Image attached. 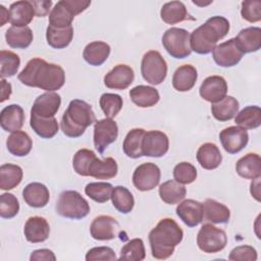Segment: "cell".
Instances as JSON below:
<instances>
[{
	"label": "cell",
	"instance_id": "obj_42",
	"mask_svg": "<svg viewBox=\"0 0 261 261\" xmlns=\"http://www.w3.org/2000/svg\"><path fill=\"white\" fill-rule=\"evenodd\" d=\"M238 126L244 129H254L261 124V109L259 106H247L237 113L234 118Z\"/></svg>",
	"mask_w": 261,
	"mask_h": 261
},
{
	"label": "cell",
	"instance_id": "obj_28",
	"mask_svg": "<svg viewBox=\"0 0 261 261\" xmlns=\"http://www.w3.org/2000/svg\"><path fill=\"white\" fill-rule=\"evenodd\" d=\"M129 98L137 106L147 108L156 105L160 99V95L153 87L139 85L129 90Z\"/></svg>",
	"mask_w": 261,
	"mask_h": 261
},
{
	"label": "cell",
	"instance_id": "obj_11",
	"mask_svg": "<svg viewBox=\"0 0 261 261\" xmlns=\"http://www.w3.org/2000/svg\"><path fill=\"white\" fill-rule=\"evenodd\" d=\"M118 137L117 123L112 118H103L97 120L94 124V146L102 154L105 149L116 141Z\"/></svg>",
	"mask_w": 261,
	"mask_h": 261
},
{
	"label": "cell",
	"instance_id": "obj_48",
	"mask_svg": "<svg viewBox=\"0 0 261 261\" xmlns=\"http://www.w3.org/2000/svg\"><path fill=\"white\" fill-rule=\"evenodd\" d=\"M197 169L190 162H179L173 168V177L176 181L182 185H189L196 180L197 178Z\"/></svg>",
	"mask_w": 261,
	"mask_h": 261
},
{
	"label": "cell",
	"instance_id": "obj_56",
	"mask_svg": "<svg viewBox=\"0 0 261 261\" xmlns=\"http://www.w3.org/2000/svg\"><path fill=\"white\" fill-rule=\"evenodd\" d=\"M250 192L252 197H254L258 202L260 201V177L252 180L250 185Z\"/></svg>",
	"mask_w": 261,
	"mask_h": 261
},
{
	"label": "cell",
	"instance_id": "obj_44",
	"mask_svg": "<svg viewBox=\"0 0 261 261\" xmlns=\"http://www.w3.org/2000/svg\"><path fill=\"white\" fill-rule=\"evenodd\" d=\"M0 62H1L0 75H1V79H5V77L13 76L17 73L20 65V58L17 54H15L12 51L1 50Z\"/></svg>",
	"mask_w": 261,
	"mask_h": 261
},
{
	"label": "cell",
	"instance_id": "obj_10",
	"mask_svg": "<svg viewBox=\"0 0 261 261\" xmlns=\"http://www.w3.org/2000/svg\"><path fill=\"white\" fill-rule=\"evenodd\" d=\"M160 168L152 162L139 165L133 173V184L136 189L147 192L155 189L160 181Z\"/></svg>",
	"mask_w": 261,
	"mask_h": 261
},
{
	"label": "cell",
	"instance_id": "obj_50",
	"mask_svg": "<svg viewBox=\"0 0 261 261\" xmlns=\"http://www.w3.org/2000/svg\"><path fill=\"white\" fill-rule=\"evenodd\" d=\"M241 15L243 19L249 22H257L261 20V1L245 0L242 2Z\"/></svg>",
	"mask_w": 261,
	"mask_h": 261
},
{
	"label": "cell",
	"instance_id": "obj_25",
	"mask_svg": "<svg viewBox=\"0 0 261 261\" xmlns=\"http://www.w3.org/2000/svg\"><path fill=\"white\" fill-rule=\"evenodd\" d=\"M237 173L246 179H255L261 175V158L257 153H248L236 164Z\"/></svg>",
	"mask_w": 261,
	"mask_h": 261
},
{
	"label": "cell",
	"instance_id": "obj_37",
	"mask_svg": "<svg viewBox=\"0 0 261 261\" xmlns=\"http://www.w3.org/2000/svg\"><path fill=\"white\" fill-rule=\"evenodd\" d=\"M23 171L16 164L6 163L0 167V189L9 191L16 188L22 180Z\"/></svg>",
	"mask_w": 261,
	"mask_h": 261
},
{
	"label": "cell",
	"instance_id": "obj_43",
	"mask_svg": "<svg viewBox=\"0 0 261 261\" xmlns=\"http://www.w3.org/2000/svg\"><path fill=\"white\" fill-rule=\"evenodd\" d=\"M113 187L109 182L97 181L90 182L85 188L86 195L97 203H105L111 198Z\"/></svg>",
	"mask_w": 261,
	"mask_h": 261
},
{
	"label": "cell",
	"instance_id": "obj_14",
	"mask_svg": "<svg viewBox=\"0 0 261 261\" xmlns=\"http://www.w3.org/2000/svg\"><path fill=\"white\" fill-rule=\"evenodd\" d=\"M219 140L227 153L237 154L248 145L249 135L247 129L233 125L222 129L219 134Z\"/></svg>",
	"mask_w": 261,
	"mask_h": 261
},
{
	"label": "cell",
	"instance_id": "obj_40",
	"mask_svg": "<svg viewBox=\"0 0 261 261\" xmlns=\"http://www.w3.org/2000/svg\"><path fill=\"white\" fill-rule=\"evenodd\" d=\"M73 38V28L68 27L64 29H58L48 25L46 31L47 43L50 47L54 49H64L72 41Z\"/></svg>",
	"mask_w": 261,
	"mask_h": 261
},
{
	"label": "cell",
	"instance_id": "obj_57",
	"mask_svg": "<svg viewBox=\"0 0 261 261\" xmlns=\"http://www.w3.org/2000/svg\"><path fill=\"white\" fill-rule=\"evenodd\" d=\"M7 21H9V12L5 6L0 5V25L3 27Z\"/></svg>",
	"mask_w": 261,
	"mask_h": 261
},
{
	"label": "cell",
	"instance_id": "obj_39",
	"mask_svg": "<svg viewBox=\"0 0 261 261\" xmlns=\"http://www.w3.org/2000/svg\"><path fill=\"white\" fill-rule=\"evenodd\" d=\"M146 130L144 128H133L130 129L123 141L122 150L124 154L133 159H138L143 156L142 153V142Z\"/></svg>",
	"mask_w": 261,
	"mask_h": 261
},
{
	"label": "cell",
	"instance_id": "obj_26",
	"mask_svg": "<svg viewBox=\"0 0 261 261\" xmlns=\"http://www.w3.org/2000/svg\"><path fill=\"white\" fill-rule=\"evenodd\" d=\"M198 72L195 66L184 64L176 68L172 75V87L178 92L192 90L197 82Z\"/></svg>",
	"mask_w": 261,
	"mask_h": 261
},
{
	"label": "cell",
	"instance_id": "obj_55",
	"mask_svg": "<svg viewBox=\"0 0 261 261\" xmlns=\"http://www.w3.org/2000/svg\"><path fill=\"white\" fill-rule=\"evenodd\" d=\"M1 99L0 102H4L5 100L10 98L12 89H11V84L6 82L5 79H1Z\"/></svg>",
	"mask_w": 261,
	"mask_h": 261
},
{
	"label": "cell",
	"instance_id": "obj_45",
	"mask_svg": "<svg viewBox=\"0 0 261 261\" xmlns=\"http://www.w3.org/2000/svg\"><path fill=\"white\" fill-rule=\"evenodd\" d=\"M146 257V250L142 239H133L120 250V260L142 261Z\"/></svg>",
	"mask_w": 261,
	"mask_h": 261
},
{
	"label": "cell",
	"instance_id": "obj_51",
	"mask_svg": "<svg viewBox=\"0 0 261 261\" xmlns=\"http://www.w3.org/2000/svg\"><path fill=\"white\" fill-rule=\"evenodd\" d=\"M257 258H258L257 251L255 250V248H253L252 246H249V245L238 246V247L233 248L228 255V259L234 260V261H238V260L256 261Z\"/></svg>",
	"mask_w": 261,
	"mask_h": 261
},
{
	"label": "cell",
	"instance_id": "obj_34",
	"mask_svg": "<svg viewBox=\"0 0 261 261\" xmlns=\"http://www.w3.org/2000/svg\"><path fill=\"white\" fill-rule=\"evenodd\" d=\"M187 195V189L182 184H179L175 179H169L164 181L159 187L160 199L169 205L177 204L185 199Z\"/></svg>",
	"mask_w": 261,
	"mask_h": 261
},
{
	"label": "cell",
	"instance_id": "obj_32",
	"mask_svg": "<svg viewBox=\"0 0 261 261\" xmlns=\"http://www.w3.org/2000/svg\"><path fill=\"white\" fill-rule=\"evenodd\" d=\"M117 171V163L112 157H107L104 160L95 157L89 167V176L97 179H110L116 176Z\"/></svg>",
	"mask_w": 261,
	"mask_h": 261
},
{
	"label": "cell",
	"instance_id": "obj_46",
	"mask_svg": "<svg viewBox=\"0 0 261 261\" xmlns=\"http://www.w3.org/2000/svg\"><path fill=\"white\" fill-rule=\"evenodd\" d=\"M99 104L103 113L106 115V117L113 118L121 110L123 101L121 96L118 94L104 93L100 97Z\"/></svg>",
	"mask_w": 261,
	"mask_h": 261
},
{
	"label": "cell",
	"instance_id": "obj_29",
	"mask_svg": "<svg viewBox=\"0 0 261 261\" xmlns=\"http://www.w3.org/2000/svg\"><path fill=\"white\" fill-rule=\"evenodd\" d=\"M110 46L102 41L89 43L83 52V57L87 63L93 66L102 65L110 55Z\"/></svg>",
	"mask_w": 261,
	"mask_h": 261
},
{
	"label": "cell",
	"instance_id": "obj_8",
	"mask_svg": "<svg viewBox=\"0 0 261 261\" xmlns=\"http://www.w3.org/2000/svg\"><path fill=\"white\" fill-rule=\"evenodd\" d=\"M143 79L151 85H160L167 75V63L160 52L150 50L146 52L141 62Z\"/></svg>",
	"mask_w": 261,
	"mask_h": 261
},
{
	"label": "cell",
	"instance_id": "obj_2",
	"mask_svg": "<svg viewBox=\"0 0 261 261\" xmlns=\"http://www.w3.org/2000/svg\"><path fill=\"white\" fill-rule=\"evenodd\" d=\"M182 238L184 231L174 219L162 218L149 232L152 256L159 260L169 258Z\"/></svg>",
	"mask_w": 261,
	"mask_h": 261
},
{
	"label": "cell",
	"instance_id": "obj_1",
	"mask_svg": "<svg viewBox=\"0 0 261 261\" xmlns=\"http://www.w3.org/2000/svg\"><path fill=\"white\" fill-rule=\"evenodd\" d=\"M17 79L24 86L54 92L63 87L65 72L60 65L36 57L27 63Z\"/></svg>",
	"mask_w": 261,
	"mask_h": 261
},
{
	"label": "cell",
	"instance_id": "obj_53",
	"mask_svg": "<svg viewBox=\"0 0 261 261\" xmlns=\"http://www.w3.org/2000/svg\"><path fill=\"white\" fill-rule=\"evenodd\" d=\"M30 260L31 261H40V260L54 261V260H56V256L49 249H39V250H35L34 252H32V254L30 256Z\"/></svg>",
	"mask_w": 261,
	"mask_h": 261
},
{
	"label": "cell",
	"instance_id": "obj_7",
	"mask_svg": "<svg viewBox=\"0 0 261 261\" xmlns=\"http://www.w3.org/2000/svg\"><path fill=\"white\" fill-rule=\"evenodd\" d=\"M162 45L167 53L175 59H184L191 55L190 33L180 28H170L162 36Z\"/></svg>",
	"mask_w": 261,
	"mask_h": 261
},
{
	"label": "cell",
	"instance_id": "obj_36",
	"mask_svg": "<svg viewBox=\"0 0 261 261\" xmlns=\"http://www.w3.org/2000/svg\"><path fill=\"white\" fill-rule=\"evenodd\" d=\"M30 125L43 139H52L58 133V122L55 117H42L31 113Z\"/></svg>",
	"mask_w": 261,
	"mask_h": 261
},
{
	"label": "cell",
	"instance_id": "obj_18",
	"mask_svg": "<svg viewBox=\"0 0 261 261\" xmlns=\"http://www.w3.org/2000/svg\"><path fill=\"white\" fill-rule=\"evenodd\" d=\"M175 212L180 220L189 227L197 226L204 219L203 203L193 199H187L180 202Z\"/></svg>",
	"mask_w": 261,
	"mask_h": 261
},
{
	"label": "cell",
	"instance_id": "obj_38",
	"mask_svg": "<svg viewBox=\"0 0 261 261\" xmlns=\"http://www.w3.org/2000/svg\"><path fill=\"white\" fill-rule=\"evenodd\" d=\"M161 19L167 24H175L188 19L189 14L186 5L180 1L165 3L160 10Z\"/></svg>",
	"mask_w": 261,
	"mask_h": 261
},
{
	"label": "cell",
	"instance_id": "obj_4",
	"mask_svg": "<svg viewBox=\"0 0 261 261\" xmlns=\"http://www.w3.org/2000/svg\"><path fill=\"white\" fill-rule=\"evenodd\" d=\"M94 122H96V115L92 106L84 100L73 99L62 115L60 126L66 137L79 138Z\"/></svg>",
	"mask_w": 261,
	"mask_h": 261
},
{
	"label": "cell",
	"instance_id": "obj_20",
	"mask_svg": "<svg viewBox=\"0 0 261 261\" xmlns=\"http://www.w3.org/2000/svg\"><path fill=\"white\" fill-rule=\"evenodd\" d=\"M23 233L28 242L36 244L45 242L50 234V225L42 216H32L24 223Z\"/></svg>",
	"mask_w": 261,
	"mask_h": 261
},
{
	"label": "cell",
	"instance_id": "obj_30",
	"mask_svg": "<svg viewBox=\"0 0 261 261\" xmlns=\"http://www.w3.org/2000/svg\"><path fill=\"white\" fill-rule=\"evenodd\" d=\"M6 147L10 154L17 157H23L31 152L33 141L25 132L16 130L8 136L6 140Z\"/></svg>",
	"mask_w": 261,
	"mask_h": 261
},
{
	"label": "cell",
	"instance_id": "obj_41",
	"mask_svg": "<svg viewBox=\"0 0 261 261\" xmlns=\"http://www.w3.org/2000/svg\"><path fill=\"white\" fill-rule=\"evenodd\" d=\"M110 199L114 208L123 214L129 213L135 206V199L133 194L123 186L114 187Z\"/></svg>",
	"mask_w": 261,
	"mask_h": 261
},
{
	"label": "cell",
	"instance_id": "obj_54",
	"mask_svg": "<svg viewBox=\"0 0 261 261\" xmlns=\"http://www.w3.org/2000/svg\"><path fill=\"white\" fill-rule=\"evenodd\" d=\"M34 8H35V12L36 15L39 17H43L45 15H47L49 13L50 7L52 5V1L48 0V1H31Z\"/></svg>",
	"mask_w": 261,
	"mask_h": 261
},
{
	"label": "cell",
	"instance_id": "obj_17",
	"mask_svg": "<svg viewBox=\"0 0 261 261\" xmlns=\"http://www.w3.org/2000/svg\"><path fill=\"white\" fill-rule=\"evenodd\" d=\"M135 79L134 69L126 64H117L104 76V85L113 90H125Z\"/></svg>",
	"mask_w": 261,
	"mask_h": 261
},
{
	"label": "cell",
	"instance_id": "obj_13",
	"mask_svg": "<svg viewBox=\"0 0 261 261\" xmlns=\"http://www.w3.org/2000/svg\"><path fill=\"white\" fill-rule=\"evenodd\" d=\"M169 149V140L161 130L146 132L142 142L143 156L159 158L164 156Z\"/></svg>",
	"mask_w": 261,
	"mask_h": 261
},
{
	"label": "cell",
	"instance_id": "obj_23",
	"mask_svg": "<svg viewBox=\"0 0 261 261\" xmlns=\"http://www.w3.org/2000/svg\"><path fill=\"white\" fill-rule=\"evenodd\" d=\"M24 202L33 208L45 207L50 199L48 188L41 182H31L27 185L22 191Z\"/></svg>",
	"mask_w": 261,
	"mask_h": 261
},
{
	"label": "cell",
	"instance_id": "obj_12",
	"mask_svg": "<svg viewBox=\"0 0 261 261\" xmlns=\"http://www.w3.org/2000/svg\"><path fill=\"white\" fill-rule=\"evenodd\" d=\"M244 53L238 47L234 38H231L212 50V57L215 63L221 67H231L237 65L243 58Z\"/></svg>",
	"mask_w": 261,
	"mask_h": 261
},
{
	"label": "cell",
	"instance_id": "obj_3",
	"mask_svg": "<svg viewBox=\"0 0 261 261\" xmlns=\"http://www.w3.org/2000/svg\"><path fill=\"white\" fill-rule=\"evenodd\" d=\"M229 31V21L223 16H212L195 29L190 35L191 50L197 54L212 52L218 41L222 40Z\"/></svg>",
	"mask_w": 261,
	"mask_h": 261
},
{
	"label": "cell",
	"instance_id": "obj_24",
	"mask_svg": "<svg viewBox=\"0 0 261 261\" xmlns=\"http://www.w3.org/2000/svg\"><path fill=\"white\" fill-rule=\"evenodd\" d=\"M234 40L238 47L244 54L256 52L261 47V29L259 27L243 29Z\"/></svg>",
	"mask_w": 261,
	"mask_h": 261
},
{
	"label": "cell",
	"instance_id": "obj_52",
	"mask_svg": "<svg viewBox=\"0 0 261 261\" xmlns=\"http://www.w3.org/2000/svg\"><path fill=\"white\" fill-rule=\"evenodd\" d=\"M115 252L110 247H95L90 249L86 254L87 261L96 260H116Z\"/></svg>",
	"mask_w": 261,
	"mask_h": 261
},
{
	"label": "cell",
	"instance_id": "obj_49",
	"mask_svg": "<svg viewBox=\"0 0 261 261\" xmlns=\"http://www.w3.org/2000/svg\"><path fill=\"white\" fill-rule=\"evenodd\" d=\"M19 211L17 198L10 193H3L0 196V216L2 218H13Z\"/></svg>",
	"mask_w": 261,
	"mask_h": 261
},
{
	"label": "cell",
	"instance_id": "obj_33",
	"mask_svg": "<svg viewBox=\"0 0 261 261\" xmlns=\"http://www.w3.org/2000/svg\"><path fill=\"white\" fill-rule=\"evenodd\" d=\"M211 112L218 121L230 120L239 112V102L232 96H225L220 101L212 103Z\"/></svg>",
	"mask_w": 261,
	"mask_h": 261
},
{
	"label": "cell",
	"instance_id": "obj_9",
	"mask_svg": "<svg viewBox=\"0 0 261 261\" xmlns=\"http://www.w3.org/2000/svg\"><path fill=\"white\" fill-rule=\"evenodd\" d=\"M226 244L227 237L225 231L210 223L203 224L197 234L198 248L207 254L222 251Z\"/></svg>",
	"mask_w": 261,
	"mask_h": 261
},
{
	"label": "cell",
	"instance_id": "obj_16",
	"mask_svg": "<svg viewBox=\"0 0 261 261\" xmlns=\"http://www.w3.org/2000/svg\"><path fill=\"white\" fill-rule=\"evenodd\" d=\"M199 93L207 102L216 103L226 96L227 83L220 75L208 76L202 82Z\"/></svg>",
	"mask_w": 261,
	"mask_h": 261
},
{
	"label": "cell",
	"instance_id": "obj_22",
	"mask_svg": "<svg viewBox=\"0 0 261 261\" xmlns=\"http://www.w3.org/2000/svg\"><path fill=\"white\" fill-rule=\"evenodd\" d=\"M9 22L14 27H28L36 15L31 1L21 0L13 2L8 9Z\"/></svg>",
	"mask_w": 261,
	"mask_h": 261
},
{
	"label": "cell",
	"instance_id": "obj_15",
	"mask_svg": "<svg viewBox=\"0 0 261 261\" xmlns=\"http://www.w3.org/2000/svg\"><path fill=\"white\" fill-rule=\"evenodd\" d=\"M119 231V223L110 215H100L91 223L90 232L94 240L109 241L116 238Z\"/></svg>",
	"mask_w": 261,
	"mask_h": 261
},
{
	"label": "cell",
	"instance_id": "obj_47",
	"mask_svg": "<svg viewBox=\"0 0 261 261\" xmlns=\"http://www.w3.org/2000/svg\"><path fill=\"white\" fill-rule=\"evenodd\" d=\"M96 157V154L90 149H80L73 156L72 167L74 171L82 176H89V167Z\"/></svg>",
	"mask_w": 261,
	"mask_h": 261
},
{
	"label": "cell",
	"instance_id": "obj_35",
	"mask_svg": "<svg viewBox=\"0 0 261 261\" xmlns=\"http://www.w3.org/2000/svg\"><path fill=\"white\" fill-rule=\"evenodd\" d=\"M204 218L212 223H227L230 218V211L227 206L213 199H207L203 203Z\"/></svg>",
	"mask_w": 261,
	"mask_h": 261
},
{
	"label": "cell",
	"instance_id": "obj_31",
	"mask_svg": "<svg viewBox=\"0 0 261 261\" xmlns=\"http://www.w3.org/2000/svg\"><path fill=\"white\" fill-rule=\"evenodd\" d=\"M33 32L29 27L11 25L5 32V40L8 46L14 49H25L33 42Z\"/></svg>",
	"mask_w": 261,
	"mask_h": 261
},
{
	"label": "cell",
	"instance_id": "obj_6",
	"mask_svg": "<svg viewBox=\"0 0 261 261\" xmlns=\"http://www.w3.org/2000/svg\"><path fill=\"white\" fill-rule=\"evenodd\" d=\"M91 5V1L60 0L49 14V25L64 29L71 27L75 15L85 11Z\"/></svg>",
	"mask_w": 261,
	"mask_h": 261
},
{
	"label": "cell",
	"instance_id": "obj_5",
	"mask_svg": "<svg viewBox=\"0 0 261 261\" xmlns=\"http://www.w3.org/2000/svg\"><path fill=\"white\" fill-rule=\"evenodd\" d=\"M55 209L58 215L69 219H82L90 213L88 201L79 192L73 190L60 193Z\"/></svg>",
	"mask_w": 261,
	"mask_h": 261
},
{
	"label": "cell",
	"instance_id": "obj_19",
	"mask_svg": "<svg viewBox=\"0 0 261 261\" xmlns=\"http://www.w3.org/2000/svg\"><path fill=\"white\" fill-rule=\"evenodd\" d=\"M61 105V97L55 92H46L38 96L32 106L31 113L42 117H54Z\"/></svg>",
	"mask_w": 261,
	"mask_h": 261
},
{
	"label": "cell",
	"instance_id": "obj_27",
	"mask_svg": "<svg viewBox=\"0 0 261 261\" xmlns=\"http://www.w3.org/2000/svg\"><path fill=\"white\" fill-rule=\"evenodd\" d=\"M196 155L201 167L207 170L216 169L222 161L220 150L214 143H205L201 145Z\"/></svg>",
	"mask_w": 261,
	"mask_h": 261
},
{
	"label": "cell",
	"instance_id": "obj_21",
	"mask_svg": "<svg viewBox=\"0 0 261 261\" xmlns=\"http://www.w3.org/2000/svg\"><path fill=\"white\" fill-rule=\"evenodd\" d=\"M24 111L18 104H10L4 107L0 113V124L5 132L19 130L24 122Z\"/></svg>",
	"mask_w": 261,
	"mask_h": 261
}]
</instances>
